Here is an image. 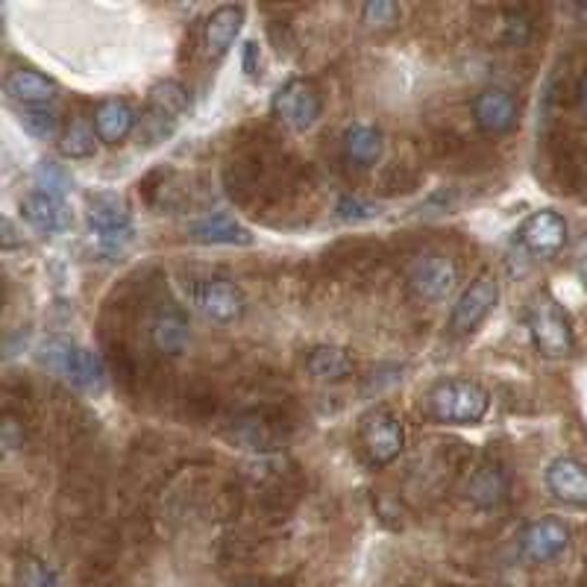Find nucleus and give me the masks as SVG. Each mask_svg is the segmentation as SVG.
<instances>
[{
  "label": "nucleus",
  "mask_w": 587,
  "mask_h": 587,
  "mask_svg": "<svg viewBox=\"0 0 587 587\" xmlns=\"http://www.w3.org/2000/svg\"><path fill=\"white\" fill-rule=\"evenodd\" d=\"M42 362L54 374H59L71 385H77V388H86V391H98V388H103V379H107L103 362L91 350L77 347L68 339L47 341L45 347H42Z\"/></svg>",
  "instance_id": "obj_3"
},
{
  "label": "nucleus",
  "mask_w": 587,
  "mask_h": 587,
  "mask_svg": "<svg viewBox=\"0 0 587 587\" xmlns=\"http://www.w3.org/2000/svg\"><path fill=\"white\" fill-rule=\"evenodd\" d=\"M244 71H247L250 77H256L258 74V45L256 42H247V45H244Z\"/></svg>",
  "instance_id": "obj_33"
},
{
  "label": "nucleus",
  "mask_w": 587,
  "mask_h": 587,
  "mask_svg": "<svg viewBox=\"0 0 587 587\" xmlns=\"http://www.w3.org/2000/svg\"><path fill=\"white\" fill-rule=\"evenodd\" d=\"M341 147H344V156H347L353 165H358V168H370V165H376V162L383 159L385 151L383 130L374 124H365V121L350 124L347 130H344Z\"/></svg>",
  "instance_id": "obj_20"
},
{
  "label": "nucleus",
  "mask_w": 587,
  "mask_h": 587,
  "mask_svg": "<svg viewBox=\"0 0 587 587\" xmlns=\"http://www.w3.org/2000/svg\"><path fill=\"white\" fill-rule=\"evenodd\" d=\"M0 444H3L7 453H12V450H19L24 444V429L19 427V420L3 418V423H0Z\"/></svg>",
  "instance_id": "obj_31"
},
{
  "label": "nucleus",
  "mask_w": 587,
  "mask_h": 587,
  "mask_svg": "<svg viewBox=\"0 0 587 587\" xmlns=\"http://www.w3.org/2000/svg\"><path fill=\"white\" fill-rule=\"evenodd\" d=\"M191 300L200 312L214 323H235L241 321V314L247 312V297L239 285L223 276H212V279H200L191 288Z\"/></svg>",
  "instance_id": "obj_7"
},
{
  "label": "nucleus",
  "mask_w": 587,
  "mask_h": 587,
  "mask_svg": "<svg viewBox=\"0 0 587 587\" xmlns=\"http://www.w3.org/2000/svg\"><path fill=\"white\" fill-rule=\"evenodd\" d=\"M71 188V177L63 165L56 162H42L36 168V191H47V195L63 197Z\"/></svg>",
  "instance_id": "obj_27"
},
{
  "label": "nucleus",
  "mask_w": 587,
  "mask_h": 587,
  "mask_svg": "<svg viewBox=\"0 0 587 587\" xmlns=\"http://www.w3.org/2000/svg\"><path fill=\"white\" fill-rule=\"evenodd\" d=\"M21 214H24V221L33 230L45 232V235H56V232H65L74 226V214L68 203L63 197L47 195V191H33V195L24 197Z\"/></svg>",
  "instance_id": "obj_14"
},
{
  "label": "nucleus",
  "mask_w": 587,
  "mask_h": 587,
  "mask_svg": "<svg viewBox=\"0 0 587 587\" xmlns=\"http://www.w3.org/2000/svg\"><path fill=\"white\" fill-rule=\"evenodd\" d=\"M191 239L200 241V244H239V247H247V244H253V232L244 223L235 221L232 214L214 212L191 223Z\"/></svg>",
  "instance_id": "obj_19"
},
{
  "label": "nucleus",
  "mask_w": 587,
  "mask_h": 587,
  "mask_svg": "<svg viewBox=\"0 0 587 587\" xmlns=\"http://www.w3.org/2000/svg\"><path fill=\"white\" fill-rule=\"evenodd\" d=\"M532 36V21L523 12H508L506 15V42L508 45H525Z\"/></svg>",
  "instance_id": "obj_30"
},
{
  "label": "nucleus",
  "mask_w": 587,
  "mask_h": 587,
  "mask_svg": "<svg viewBox=\"0 0 587 587\" xmlns=\"http://www.w3.org/2000/svg\"><path fill=\"white\" fill-rule=\"evenodd\" d=\"M458 285V265L455 258L444 256V253H423L411 262L409 267V288L418 294L420 300L438 303L453 294Z\"/></svg>",
  "instance_id": "obj_8"
},
{
  "label": "nucleus",
  "mask_w": 587,
  "mask_h": 587,
  "mask_svg": "<svg viewBox=\"0 0 587 587\" xmlns=\"http://www.w3.org/2000/svg\"><path fill=\"white\" fill-rule=\"evenodd\" d=\"M546 488L569 506H587V467L569 455H561L546 467Z\"/></svg>",
  "instance_id": "obj_16"
},
{
  "label": "nucleus",
  "mask_w": 587,
  "mask_h": 587,
  "mask_svg": "<svg viewBox=\"0 0 587 587\" xmlns=\"http://www.w3.org/2000/svg\"><path fill=\"white\" fill-rule=\"evenodd\" d=\"M427 409L446 427H476L488 414L490 397L473 379H444L429 391Z\"/></svg>",
  "instance_id": "obj_1"
},
{
  "label": "nucleus",
  "mask_w": 587,
  "mask_h": 587,
  "mask_svg": "<svg viewBox=\"0 0 587 587\" xmlns=\"http://www.w3.org/2000/svg\"><path fill=\"white\" fill-rule=\"evenodd\" d=\"M529 332H532L534 350L546 358H564L573 353V326L564 312V306L541 294L534 297V303L529 306Z\"/></svg>",
  "instance_id": "obj_2"
},
{
  "label": "nucleus",
  "mask_w": 587,
  "mask_h": 587,
  "mask_svg": "<svg viewBox=\"0 0 587 587\" xmlns=\"http://www.w3.org/2000/svg\"><path fill=\"white\" fill-rule=\"evenodd\" d=\"M98 133H95V124L89 121H71V126L65 130L63 139H59V151L68 159H89L95 147H98Z\"/></svg>",
  "instance_id": "obj_24"
},
{
  "label": "nucleus",
  "mask_w": 587,
  "mask_h": 587,
  "mask_svg": "<svg viewBox=\"0 0 587 587\" xmlns=\"http://www.w3.org/2000/svg\"><path fill=\"white\" fill-rule=\"evenodd\" d=\"M335 212H339L341 221L358 223V221H367V218H374L376 206L367 203V200H362V197H344Z\"/></svg>",
  "instance_id": "obj_29"
},
{
  "label": "nucleus",
  "mask_w": 587,
  "mask_h": 587,
  "mask_svg": "<svg viewBox=\"0 0 587 587\" xmlns=\"http://www.w3.org/2000/svg\"><path fill=\"white\" fill-rule=\"evenodd\" d=\"M188 339H191L188 318L179 309H159L156 312L151 323V341L162 356H179L188 347Z\"/></svg>",
  "instance_id": "obj_21"
},
{
  "label": "nucleus",
  "mask_w": 587,
  "mask_h": 587,
  "mask_svg": "<svg viewBox=\"0 0 587 587\" xmlns=\"http://www.w3.org/2000/svg\"><path fill=\"white\" fill-rule=\"evenodd\" d=\"M239 587H262V585H253V582H247V585H239Z\"/></svg>",
  "instance_id": "obj_36"
},
{
  "label": "nucleus",
  "mask_w": 587,
  "mask_h": 587,
  "mask_svg": "<svg viewBox=\"0 0 587 587\" xmlns=\"http://www.w3.org/2000/svg\"><path fill=\"white\" fill-rule=\"evenodd\" d=\"M578 109L587 115V74L578 80Z\"/></svg>",
  "instance_id": "obj_35"
},
{
  "label": "nucleus",
  "mask_w": 587,
  "mask_h": 587,
  "mask_svg": "<svg viewBox=\"0 0 587 587\" xmlns=\"http://www.w3.org/2000/svg\"><path fill=\"white\" fill-rule=\"evenodd\" d=\"M244 15H247V10L235 7V3L212 10V15L203 24V47L209 59H223L230 54V47L235 45V38L244 27Z\"/></svg>",
  "instance_id": "obj_15"
},
{
  "label": "nucleus",
  "mask_w": 587,
  "mask_h": 587,
  "mask_svg": "<svg viewBox=\"0 0 587 587\" xmlns=\"http://www.w3.org/2000/svg\"><path fill=\"white\" fill-rule=\"evenodd\" d=\"M188 112V91L177 80H162L151 89L147 100V115H144V135L147 142L156 144L165 135L174 133L177 121Z\"/></svg>",
  "instance_id": "obj_6"
},
{
  "label": "nucleus",
  "mask_w": 587,
  "mask_h": 587,
  "mask_svg": "<svg viewBox=\"0 0 587 587\" xmlns=\"http://www.w3.org/2000/svg\"><path fill=\"white\" fill-rule=\"evenodd\" d=\"M21 576H24L21 587H59L54 569L45 567V564H42V561H36V558H30L27 564H24Z\"/></svg>",
  "instance_id": "obj_28"
},
{
  "label": "nucleus",
  "mask_w": 587,
  "mask_h": 587,
  "mask_svg": "<svg viewBox=\"0 0 587 587\" xmlns=\"http://www.w3.org/2000/svg\"><path fill=\"white\" fill-rule=\"evenodd\" d=\"M19 124L36 139H54L59 133V118L54 109H36V107H21L19 109Z\"/></svg>",
  "instance_id": "obj_25"
},
{
  "label": "nucleus",
  "mask_w": 587,
  "mask_h": 587,
  "mask_svg": "<svg viewBox=\"0 0 587 587\" xmlns=\"http://www.w3.org/2000/svg\"><path fill=\"white\" fill-rule=\"evenodd\" d=\"M358 438H362V446H365L367 462L374 464V467L391 464L402 453V446H406L402 420L388 409H374L370 414H365Z\"/></svg>",
  "instance_id": "obj_5"
},
{
  "label": "nucleus",
  "mask_w": 587,
  "mask_h": 587,
  "mask_svg": "<svg viewBox=\"0 0 587 587\" xmlns=\"http://www.w3.org/2000/svg\"><path fill=\"white\" fill-rule=\"evenodd\" d=\"M576 274H578V279L587 285V235L578 241V247H576Z\"/></svg>",
  "instance_id": "obj_34"
},
{
  "label": "nucleus",
  "mask_w": 587,
  "mask_h": 587,
  "mask_svg": "<svg viewBox=\"0 0 587 587\" xmlns=\"http://www.w3.org/2000/svg\"><path fill=\"white\" fill-rule=\"evenodd\" d=\"M467 497L481 511L502 506L508 497V476L499 470L497 464H481L479 470L470 476V481H467Z\"/></svg>",
  "instance_id": "obj_22"
},
{
  "label": "nucleus",
  "mask_w": 587,
  "mask_h": 587,
  "mask_svg": "<svg viewBox=\"0 0 587 587\" xmlns=\"http://www.w3.org/2000/svg\"><path fill=\"white\" fill-rule=\"evenodd\" d=\"M517 241H520L532 256H558L564 244H567V221H564L558 212H552V209H541V212L529 214V218L520 223Z\"/></svg>",
  "instance_id": "obj_11"
},
{
  "label": "nucleus",
  "mask_w": 587,
  "mask_h": 587,
  "mask_svg": "<svg viewBox=\"0 0 587 587\" xmlns=\"http://www.w3.org/2000/svg\"><path fill=\"white\" fill-rule=\"evenodd\" d=\"M520 555L532 564H546L555 561L561 552L569 546V529L558 517H541L520 532Z\"/></svg>",
  "instance_id": "obj_12"
},
{
  "label": "nucleus",
  "mask_w": 587,
  "mask_h": 587,
  "mask_svg": "<svg viewBox=\"0 0 587 587\" xmlns=\"http://www.w3.org/2000/svg\"><path fill=\"white\" fill-rule=\"evenodd\" d=\"M400 3H394V0H370L362 10V21L370 30H391L400 21Z\"/></svg>",
  "instance_id": "obj_26"
},
{
  "label": "nucleus",
  "mask_w": 587,
  "mask_h": 587,
  "mask_svg": "<svg viewBox=\"0 0 587 587\" xmlns=\"http://www.w3.org/2000/svg\"><path fill=\"white\" fill-rule=\"evenodd\" d=\"M499 303V283L494 276H479L473 279L462 291V297L455 300L453 314H450V330L455 335H467L488 318Z\"/></svg>",
  "instance_id": "obj_10"
},
{
  "label": "nucleus",
  "mask_w": 587,
  "mask_h": 587,
  "mask_svg": "<svg viewBox=\"0 0 587 587\" xmlns=\"http://www.w3.org/2000/svg\"><path fill=\"white\" fill-rule=\"evenodd\" d=\"M135 112L133 107L121 98H107L100 100L98 109H95V118H91V124H95V133H98L100 142L107 144H121L126 135L135 130Z\"/></svg>",
  "instance_id": "obj_18"
},
{
  "label": "nucleus",
  "mask_w": 587,
  "mask_h": 587,
  "mask_svg": "<svg viewBox=\"0 0 587 587\" xmlns=\"http://www.w3.org/2000/svg\"><path fill=\"white\" fill-rule=\"evenodd\" d=\"M3 89L10 95L15 103L21 107H51L56 98H59V86L56 80H51L47 74L33 71V68H15L10 71V77L3 80Z\"/></svg>",
  "instance_id": "obj_17"
},
{
  "label": "nucleus",
  "mask_w": 587,
  "mask_h": 587,
  "mask_svg": "<svg viewBox=\"0 0 587 587\" xmlns=\"http://www.w3.org/2000/svg\"><path fill=\"white\" fill-rule=\"evenodd\" d=\"M353 367L356 362L350 356V350L335 347V344H321L306 356V370L321 383H341L353 374Z\"/></svg>",
  "instance_id": "obj_23"
},
{
  "label": "nucleus",
  "mask_w": 587,
  "mask_h": 587,
  "mask_svg": "<svg viewBox=\"0 0 587 587\" xmlns=\"http://www.w3.org/2000/svg\"><path fill=\"white\" fill-rule=\"evenodd\" d=\"M274 115L294 133L312 130L323 115V95L312 80L294 77L274 95Z\"/></svg>",
  "instance_id": "obj_4"
},
{
  "label": "nucleus",
  "mask_w": 587,
  "mask_h": 587,
  "mask_svg": "<svg viewBox=\"0 0 587 587\" xmlns=\"http://www.w3.org/2000/svg\"><path fill=\"white\" fill-rule=\"evenodd\" d=\"M520 107L508 89H481L473 98V121L485 135H506L514 130Z\"/></svg>",
  "instance_id": "obj_13"
},
{
  "label": "nucleus",
  "mask_w": 587,
  "mask_h": 587,
  "mask_svg": "<svg viewBox=\"0 0 587 587\" xmlns=\"http://www.w3.org/2000/svg\"><path fill=\"white\" fill-rule=\"evenodd\" d=\"M0 230H3V241H0V244H3V250L19 247L21 239H19V232H15V223H12L10 218H3V221H0Z\"/></svg>",
  "instance_id": "obj_32"
},
{
  "label": "nucleus",
  "mask_w": 587,
  "mask_h": 587,
  "mask_svg": "<svg viewBox=\"0 0 587 587\" xmlns=\"http://www.w3.org/2000/svg\"><path fill=\"white\" fill-rule=\"evenodd\" d=\"M89 226L98 235L100 244L118 250L130 239V206L121 195L115 191H98L89 195Z\"/></svg>",
  "instance_id": "obj_9"
}]
</instances>
